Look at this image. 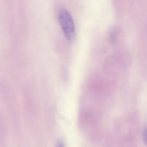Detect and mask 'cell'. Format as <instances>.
I'll list each match as a JSON object with an SVG mask.
<instances>
[{
	"instance_id": "1",
	"label": "cell",
	"mask_w": 147,
	"mask_h": 147,
	"mask_svg": "<svg viewBox=\"0 0 147 147\" xmlns=\"http://www.w3.org/2000/svg\"><path fill=\"white\" fill-rule=\"evenodd\" d=\"M57 19L66 40L69 42L74 41L76 34V25L70 12L65 9H60L57 13Z\"/></svg>"
},
{
	"instance_id": "2",
	"label": "cell",
	"mask_w": 147,
	"mask_h": 147,
	"mask_svg": "<svg viewBox=\"0 0 147 147\" xmlns=\"http://www.w3.org/2000/svg\"><path fill=\"white\" fill-rule=\"evenodd\" d=\"M143 140L145 145L147 146V126H145L143 130Z\"/></svg>"
},
{
	"instance_id": "3",
	"label": "cell",
	"mask_w": 147,
	"mask_h": 147,
	"mask_svg": "<svg viewBox=\"0 0 147 147\" xmlns=\"http://www.w3.org/2000/svg\"><path fill=\"white\" fill-rule=\"evenodd\" d=\"M56 147H65V144L62 141H58L56 144Z\"/></svg>"
}]
</instances>
